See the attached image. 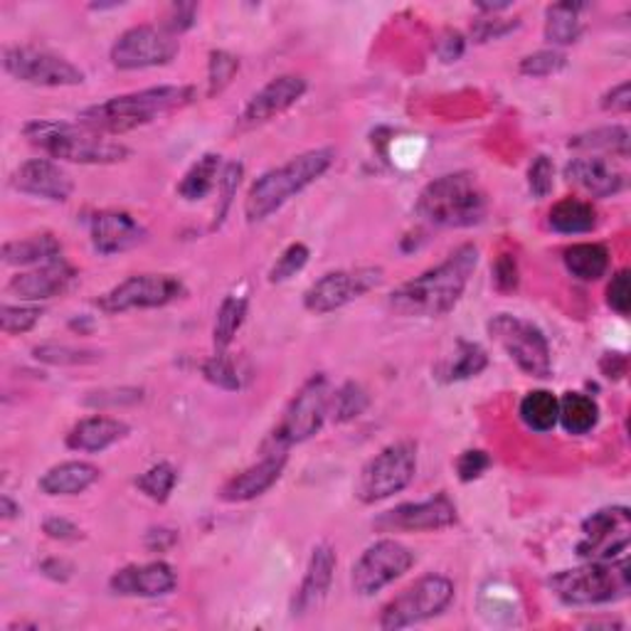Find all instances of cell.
<instances>
[{"label":"cell","mask_w":631,"mask_h":631,"mask_svg":"<svg viewBox=\"0 0 631 631\" xmlns=\"http://www.w3.org/2000/svg\"><path fill=\"white\" fill-rule=\"evenodd\" d=\"M479 264V247L462 245L442 264L405 282L390 294L388 306L405 319H437L454 309Z\"/></svg>","instance_id":"cell-1"},{"label":"cell","mask_w":631,"mask_h":631,"mask_svg":"<svg viewBox=\"0 0 631 631\" xmlns=\"http://www.w3.org/2000/svg\"><path fill=\"white\" fill-rule=\"evenodd\" d=\"M193 99H195L193 87L166 84V87H151L121 94V97H111L102 104H94V107H87L76 114V121L99 133H107V136H119V133L146 127V123L156 121L158 117H164V114L183 109Z\"/></svg>","instance_id":"cell-2"},{"label":"cell","mask_w":631,"mask_h":631,"mask_svg":"<svg viewBox=\"0 0 631 631\" xmlns=\"http://www.w3.org/2000/svg\"><path fill=\"white\" fill-rule=\"evenodd\" d=\"M25 139L45 151L50 158L80 166H114L131 156V148L109 139L84 123L67 121H31L25 123Z\"/></svg>","instance_id":"cell-3"},{"label":"cell","mask_w":631,"mask_h":631,"mask_svg":"<svg viewBox=\"0 0 631 631\" xmlns=\"http://www.w3.org/2000/svg\"><path fill=\"white\" fill-rule=\"evenodd\" d=\"M336 160L333 148H313L286 160L284 166L272 168L254 180L245 198V215L250 223H262L276 210H282L291 198L303 193L316 183Z\"/></svg>","instance_id":"cell-4"},{"label":"cell","mask_w":631,"mask_h":631,"mask_svg":"<svg viewBox=\"0 0 631 631\" xmlns=\"http://www.w3.org/2000/svg\"><path fill=\"white\" fill-rule=\"evenodd\" d=\"M415 213L432 227H472L479 225L489 213V198L474 174L459 170L422 188Z\"/></svg>","instance_id":"cell-5"},{"label":"cell","mask_w":631,"mask_h":631,"mask_svg":"<svg viewBox=\"0 0 631 631\" xmlns=\"http://www.w3.org/2000/svg\"><path fill=\"white\" fill-rule=\"evenodd\" d=\"M629 560H587L582 568L562 570L550 578V590L570 607L607 605L629 595Z\"/></svg>","instance_id":"cell-6"},{"label":"cell","mask_w":631,"mask_h":631,"mask_svg":"<svg viewBox=\"0 0 631 631\" xmlns=\"http://www.w3.org/2000/svg\"><path fill=\"white\" fill-rule=\"evenodd\" d=\"M329 378L323 376V372L311 376L291 397V403L286 405L282 419L272 429V434L264 439L262 454H289L291 447L303 444L306 439L319 434L329 417Z\"/></svg>","instance_id":"cell-7"},{"label":"cell","mask_w":631,"mask_h":631,"mask_svg":"<svg viewBox=\"0 0 631 631\" xmlns=\"http://www.w3.org/2000/svg\"><path fill=\"white\" fill-rule=\"evenodd\" d=\"M417 474V444L400 439L388 444L380 454L360 468L356 481V499L366 505L388 501L390 496L405 491Z\"/></svg>","instance_id":"cell-8"},{"label":"cell","mask_w":631,"mask_h":631,"mask_svg":"<svg viewBox=\"0 0 631 631\" xmlns=\"http://www.w3.org/2000/svg\"><path fill=\"white\" fill-rule=\"evenodd\" d=\"M454 582L444 575H425L405 587L397 597H392L380 611L378 627L385 631L405 629L439 617L452 605Z\"/></svg>","instance_id":"cell-9"},{"label":"cell","mask_w":631,"mask_h":631,"mask_svg":"<svg viewBox=\"0 0 631 631\" xmlns=\"http://www.w3.org/2000/svg\"><path fill=\"white\" fill-rule=\"evenodd\" d=\"M489 336L499 343L505 350L519 370L531 378H550L552 376V360H550V346L545 333L533 326L531 321L519 319L511 313H499L489 321Z\"/></svg>","instance_id":"cell-10"},{"label":"cell","mask_w":631,"mask_h":631,"mask_svg":"<svg viewBox=\"0 0 631 631\" xmlns=\"http://www.w3.org/2000/svg\"><path fill=\"white\" fill-rule=\"evenodd\" d=\"M3 70L13 80L35 84V87H80L84 82V72L70 60L27 45L5 47Z\"/></svg>","instance_id":"cell-11"},{"label":"cell","mask_w":631,"mask_h":631,"mask_svg":"<svg viewBox=\"0 0 631 631\" xmlns=\"http://www.w3.org/2000/svg\"><path fill=\"white\" fill-rule=\"evenodd\" d=\"M180 43L160 25H133L123 31L117 43L111 45L109 60L117 70H148V67H164L176 60Z\"/></svg>","instance_id":"cell-12"},{"label":"cell","mask_w":631,"mask_h":631,"mask_svg":"<svg viewBox=\"0 0 631 631\" xmlns=\"http://www.w3.org/2000/svg\"><path fill=\"white\" fill-rule=\"evenodd\" d=\"M385 272L380 266H356V270H338L323 274L303 291V309L316 316H326L353 303L368 291L378 289Z\"/></svg>","instance_id":"cell-13"},{"label":"cell","mask_w":631,"mask_h":631,"mask_svg":"<svg viewBox=\"0 0 631 631\" xmlns=\"http://www.w3.org/2000/svg\"><path fill=\"white\" fill-rule=\"evenodd\" d=\"M415 565V552L400 540L382 538L362 550L350 572V585L360 597H372Z\"/></svg>","instance_id":"cell-14"},{"label":"cell","mask_w":631,"mask_h":631,"mask_svg":"<svg viewBox=\"0 0 631 631\" xmlns=\"http://www.w3.org/2000/svg\"><path fill=\"white\" fill-rule=\"evenodd\" d=\"M186 294L183 282L174 274H133L99 296V309L123 313L131 309H160Z\"/></svg>","instance_id":"cell-15"},{"label":"cell","mask_w":631,"mask_h":631,"mask_svg":"<svg viewBox=\"0 0 631 631\" xmlns=\"http://www.w3.org/2000/svg\"><path fill=\"white\" fill-rule=\"evenodd\" d=\"M631 515L624 505L602 509L582 523V540L578 543V556L585 560H617L629 550Z\"/></svg>","instance_id":"cell-16"},{"label":"cell","mask_w":631,"mask_h":631,"mask_svg":"<svg viewBox=\"0 0 631 631\" xmlns=\"http://www.w3.org/2000/svg\"><path fill=\"white\" fill-rule=\"evenodd\" d=\"M456 523V505L447 493H437L434 499L419 501V503H403L397 509L382 513L376 521L382 531H442Z\"/></svg>","instance_id":"cell-17"},{"label":"cell","mask_w":631,"mask_h":631,"mask_svg":"<svg viewBox=\"0 0 631 631\" xmlns=\"http://www.w3.org/2000/svg\"><path fill=\"white\" fill-rule=\"evenodd\" d=\"M306 94V80L301 74H279L272 82H266L264 87L247 102V107L240 117V123L245 129L262 127L272 119L282 117L284 111H289L296 102Z\"/></svg>","instance_id":"cell-18"},{"label":"cell","mask_w":631,"mask_h":631,"mask_svg":"<svg viewBox=\"0 0 631 631\" xmlns=\"http://www.w3.org/2000/svg\"><path fill=\"white\" fill-rule=\"evenodd\" d=\"M11 186L17 193L35 195L52 200V203H67L74 193L72 178L67 176V170L60 168L50 158H31L15 170L11 176Z\"/></svg>","instance_id":"cell-19"},{"label":"cell","mask_w":631,"mask_h":631,"mask_svg":"<svg viewBox=\"0 0 631 631\" xmlns=\"http://www.w3.org/2000/svg\"><path fill=\"white\" fill-rule=\"evenodd\" d=\"M178 585L176 570L168 562H146V565H127L117 570L109 580V590L121 597H164Z\"/></svg>","instance_id":"cell-20"},{"label":"cell","mask_w":631,"mask_h":631,"mask_svg":"<svg viewBox=\"0 0 631 631\" xmlns=\"http://www.w3.org/2000/svg\"><path fill=\"white\" fill-rule=\"evenodd\" d=\"M289 462V454H262V459L245 472L235 474L233 479L223 484L219 489V501L225 503H247L264 496L272 486L282 479L284 466Z\"/></svg>","instance_id":"cell-21"},{"label":"cell","mask_w":631,"mask_h":631,"mask_svg":"<svg viewBox=\"0 0 631 631\" xmlns=\"http://www.w3.org/2000/svg\"><path fill=\"white\" fill-rule=\"evenodd\" d=\"M92 247L99 254H119L129 252L146 240V229L136 219L121 210H102L90 219Z\"/></svg>","instance_id":"cell-22"},{"label":"cell","mask_w":631,"mask_h":631,"mask_svg":"<svg viewBox=\"0 0 631 631\" xmlns=\"http://www.w3.org/2000/svg\"><path fill=\"white\" fill-rule=\"evenodd\" d=\"M336 550L331 545L321 543L316 545L311 550L309 565H306V575L301 580V587L296 590L294 602H291V615L294 617H303L309 611H316L321 607V602L326 599L331 582H333V572H336Z\"/></svg>","instance_id":"cell-23"},{"label":"cell","mask_w":631,"mask_h":631,"mask_svg":"<svg viewBox=\"0 0 631 631\" xmlns=\"http://www.w3.org/2000/svg\"><path fill=\"white\" fill-rule=\"evenodd\" d=\"M74 266L67 264L62 257L55 262L40 264L33 272H23L8 282V294L17 296L21 301H47L67 291L74 282Z\"/></svg>","instance_id":"cell-24"},{"label":"cell","mask_w":631,"mask_h":631,"mask_svg":"<svg viewBox=\"0 0 631 631\" xmlns=\"http://www.w3.org/2000/svg\"><path fill=\"white\" fill-rule=\"evenodd\" d=\"M565 180L590 193L592 198H611L624 190L627 176L611 166L605 156H582L572 158L565 166Z\"/></svg>","instance_id":"cell-25"},{"label":"cell","mask_w":631,"mask_h":631,"mask_svg":"<svg viewBox=\"0 0 631 631\" xmlns=\"http://www.w3.org/2000/svg\"><path fill=\"white\" fill-rule=\"evenodd\" d=\"M129 434V425L121 422L117 417H104V415H94L82 419V422H76L70 434H67L64 444L67 449H72V452H104V449H109L111 444L121 442L123 437Z\"/></svg>","instance_id":"cell-26"},{"label":"cell","mask_w":631,"mask_h":631,"mask_svg":"<svg viewBox=\"0 0 631 631\" xmlns=\"http://www.w3.org/2000/svg\"><path fill=\"white\" fill-rule=\"evenodd\" d=\"M99 466L90 462H62L50 466L37 481L45 496H80L99 481Z\"/></svg>","instance_id":"cell-27"},{"label":"cell","mask_w":631,"mask_h":631,"mask_svg":"<svg viewBox=\"0 0 631 631\" xmlns=\"http://www.w3.org/2000/svg\"><path fill=\"white\" fill-rule=\"evenodd\" d=\"M587 11L585 3H556L548 5L545 11V40L550 45H572L578 43L582 33H585V21H582V13Z\"/></svg>","instance_id":"cell-28"},{"label":"cell","mask_w":631,"mask_h":631,"mask_svg":"<svg viewBox=\"0 0 631 631\" xmlns=\"http://www.w3.org/2000/svg\"><path fill=\"white\" fill-rule=\"evenodd\" d=\"M62 245L55 235L43 233L25 237V240H13L3 245V262L8 266H31V264H47L60 260Z\"/></svg>","instance_id":"cell-29"},{"label":"cell","mask_w":631,"mask_h":631,"mask_svg":"<svg viewBox=\"0 0 631 631\" xmlns=\"http://www.w3.org/2000/svg\"><path fill=\"white\" fill-rule=\"evenodd\" d=\"M486 366H489V356H486V350L481 346L468 341H459L454 356L439 362L434 376L442 382H462L481 376Z\"/></svg>","instance_id":"cell-30"},{"label":"cell","mask_w":631,"mask_h":631,"mask_svg":"<svg viewBox=\"0 0 631 631\" xmlns=\"http://www.w3.org/2000/svg\"><path fill=\"white\" fill-rule=\"evenodd\" d=\"M568 272L580 282H597L609 270V250L599 242H580L562 252Z\"/></svg>","instance_id":"cell-31"},{"label":"cell","mask_w":631,"mask_h":631,"mask_svg":"<svg viewBox=\"0 0 631 631\" xmlns=\"http://www.w3.org/2000/svg\"><path fill=\"white\" fill-rule=\"evenodd\" d=\"M223 156L217 153H205L200 156L193 166L188 168V174L178 183V195L188 200V203H195V200H203L213 188L219 183V174H223Z\"/></svg>","instance_id":"cell-32"},{"label":"cell","mask_w":631,"mask_h":631,"mask_svg":"<svg viewBox=\"0 0 631 631\" xmlns=\"http://www.w3.org/2000/svg\"><path fill=\"white\" fill-rule=\"evenodd\" d=\"M550 227L560 235H587L597 227V210L580 198H565L550 210Z\"/></svg>","instance_id":"cell-33"},{"label":"cell","mask_w":631,"mask_h":631,"mask_svg":"<svg viewBox=\"0 0 631 631\" xmlns=\"http://www.w3.org/2000/svg\"><path fill=\"white\" fill-rule=\"evenodd\" d=\"M247 306H250V296L242 291H229L223 303H219L213 326V343L217 353H225L229 348V343L235 341L237 331L242 329Z\"/></svg>","instance_id":"cell-34"},{"label":"cell","mask_w":631,"mask_h":631,"mask_svg":"<svg viewBox=\"0 0 631 631\" xmlns=\"http://www.w3.org/2000/svg\"><path fill=\"white\" fill-rule=\"evenodd\" d=\"M560 415L558 422L565 427L570 434H590L597 427L599 407L592 397L582 395V392H565L560 400Z\"/></svg>","instance_id":"cell-35"},{"label":"cell","mask_w":631,"mask_h":631,"mask_svg":"<svg viewBox=\"0 0 631 631\" xmlns=\"http://www.w3.org/2000/svg\"><path fill=\"white\" fill-rule=\"evenodd\" d=\"M570 148L585 153H609V156L629 158V131L627 127H602L587 133H578L568 141Z\"/></svg>","instance_id":"cell-36"},{"label":"cell","mask_w":631,"mask_h":631,"mask_svg":"<svg viewBox=\"0 0 631 631\" xmlns=\"http://www.w3.org/2000/svg\"><path fill=\"white\" fill-rule=\"evenodd\" d=\"M519 415L525 427L538 434H545V432H550V429H556L558 425L560 403H558V397L548 390H533L521 400Z\"/></svg>","instance_id":"cell-37"},{"label":"cell","mask_w":631,"mask_h":631,"mask_svg":"<svg viewBox=\"0 0 631 631\" xmlns=\"http://www.w3.org/2000/svg\"><path fill=\"white\" fill-rule=\"evenodd\" d=\"M370 405V397L368 392L358 382H343V385L331 392V403H329V417L333 422L338 425H346L353 422V419H358L362 413H366Z\"/></svg>","instance_id":"cell-38"},{"label":"cell","mask_w":631,"mask_h":631,"mask_svg":"<svg viewBox=\"0 0 631 631\" xmlns=\"http://www.w3.org/2000/svg\"><path fill=\"white\" fill-rule=\"evenodd\" d=\"M176 481H178V474L176 468L170 466L168 462H160V464H153L151 468H146L139 479L136 486L143 496H148L151 501L156 503H166L170 499V493L176 489Z\"/></svg>","instance_id":"cell-39"},{"label":"cell","mask_w":631,"mask_h":631,"mask_svg":"<svg viewBox=\"0 0 631 631\" xmlns=\"http://www.w3.org/2000/svg\"><path fill=\"white\" fill-rule=\"evenodd\" d=\"M33 358L45 362V366H90L102 356L97 350L64 346V343H43V346L33 348Z\"/></svg>","instance_id":"cell-40"},{"label":"cell","mask_w":631,"mask_h":631,"mask_svg":"<svg viewBox=\"0 0 631 631\" xmlns=\"http://www.w3.org/2000/svg\"><path fill=\"white\" fill-rule=\"evenodd\" d=\"M240 72V60L225 50H213L207 60V97L223 94Z\"/></svg>","instance_id":"cell-41"},{"label":"cell","mask_w":631,"mask_h":631,"mask_svg":"<svg viewBox=\"0 0 631 631\" xmlns=\"http://www.w3.org/2000/svg\"><path fill=\"white\" fill-rule=\"evenodd\" d=\"M242 174H245V166L240 160H229V164L223 166V174H219V183H217V207H215V223L213 229H217L219 225L225 223V217L229 213V207L235 203V195H237V188L242 183Z\"/></svg>","instance_id":"cell-42"},{"label":"cell","mask_w":631,"mask_h":631,"mask_svg":"<svg viewBox=\"0 0 631 631\" xmlns=\"http://www.w3.org/2000/svg\"><path fill=\"white\" fill-rule=\"evenodd\" d=\"M203 378L210 385L227 392H237L242 388L240 370H237L233 358H227V353H215L213 358H207L203 362Z\"/></svg>","instance_id":"cell-43"},{"label":"cell","mask_w":631,"mask_h":631,"mask_svg":"<svg viewBox=\"0 0 631 631\" xmlns=\"http://www.w3.org/2000/svg\"><path fill=\"white\" fill-rule=\"evenodd\" d=\"M43 319V309L37 306H11L5 303L0 309V329H3L5 336H21L35 329V323Z\"/></svg>","instance_id":"cell-44"},{"label":"cell","mask_w":631,"mask_h":631,"mask_svg":"<svg viewBox=\"0 0 631 631\" xmlns=\"http://www.w3.org/2000/svg\"><path fill=\"white\" fill-rule=\"evenodd\" d=\"M568 67V57L562 55L560 50H538L528 57H523L521 64H519V72L525 76H535V80H540V76H552L562 72Z\"/></svg>","instance_id":"cell-45"},{"label":"cell","mask_w":631,"mask_h":631,"mask_svg":"<svg viewBox=\"0 0 631 631\" xmlns=\"http://www.w3.org/2000/svg\"><path fill=\"white\" fill-rule=\"evenodd\" d=\"M309 247L301 245V242H294L286 247V250L282 252L279 260L274 262V266L270 270V282L272 284H284V282H289L291 276L299 274L306 262H309Z\"/></svg>","instance_id":"cell-46"},{"label":"cell","mask_w":631,"mask_h":631,"mask_svg":"<svg viewBox=\"0 0 631 631\" xmlns=\"http://www.w3.org/2000/svg\"><path fill=\"white\" fill-rule=\"evenodd\" d=\"M552 186H556V166H552L548 156H535L528 168V188L533 198H548L552 193Z\"/></svg>","instance_id":"cell-47"},{"label":"cell","mask_w":631,"mask_h":631,"mask_svg":"<svg viewBox=\"0 0 631 631\" xmlns=\"http://www.w3.org/2000/svg\"><path fill=\"white\" fill-rule=\"evenodd\" d=\"M521 25L519 17H499V15H486L481 21H476L472 25V40L474 43H489V40H499V37L513 33L515 27Z\"/></svg>","instance_id":"cell-48"},{"label":"cell","mask_w":631,"mask_h":631,"mask_svg":"<svg viewBox=\"0 0 631 631\" xmlns=\"http://www.w3.org/2000/svg\"><path fill=\"white\" fill-rule=\"evenodd\" d=\"M491 466V456L484 452V449H468L462 456L456 459V474L459 481H476L486 474V468Z\"/></svg>","instance_id":"cell-49"},{"label":"cell","mask_w":631,"mask_h":631,"mask_svg":"<svg viewBox=\"0 0 631 631\" xmlns=\"http://www.w3.org/2000/svg\"><path fill=\"white\" fill-rule=\"evenodd\" d=\"M195 17H198L195 3H170L168 11L164 13V23H160V27H166L170 35L178 37L195 25Z\"/></svg>","instance_id":"cell-50"},{"label":"cell","mask_w":631,"mask_h":631,"mask_svg":"<svg viewBox=\"0 0 631 631\" xmlns=\"http://www.w3.org/2000/svg\"><path fill=\"white\" fill-rule=\"evenodd\" d=\"M607 306L619 316H629L631 311V286H629V270H619L607 286Z\"/></svg>","instance_id":"cell-51"},{"label":"cell","mask_w":631,"mask_h":631,"mask_svg":"<svg viewBox=\"0 0 631 631\" xmlns=\"http://www.w3.org/2000/svg\"><path fill=\"white\" fill-rule=\"evenodd\" d=\"M493 284L496 289L501 294H513L519 289L521 284V272H519V262H515L513 254H501L499 260L493 264Z\"/></svg>","instance_id":"cell-52"},{"label":"cell","mask_w":631,"mask_h":631,"mask_svg":"<svg viewBox=\"0 0 631 631\" xmlns=\"http://www.w3.org/2000/svg\"><path fill=\"white\" fill-rule=\"evenodd\" d=\"M143 392L136 388H121V390H107V392H94L92 397H87V405L92 407H117V405H133L141 403Z\"/></svg>","instance_id":"cell-53"},{"label":"cell","mask_w":631,"mask_h":631,"mask_svg":"<svg viewBox=\"0 0 631 631\" xmlns=\"http://www.w3.org/2000/svg\"><path fill=\"white\" fill-rule=\"evenodd\" d=\"M43 531H45L47 538L60 540V543H74V540L82 538L80 525L62 519V515H50V519H45Z\"/></svg>","instance_id":"cell-54"},{"label":"cell","mask_w":631,"mask_h":631,"mask_svg":"<svg viewBox=\"0 0 631 631\" xmlns=\"http://www.w3.org/2000/svg\"><path fill=\"white\" fill-rule=\"evenodd\" d=\"M464 47H466V40H464L462 33L447 31L442 37H439L437 55L442 62H456L459 57L464 55Z\"/></svg>","instance_id":"cell-55"},{"label":"cell","mask_w":631,"mask_h":631,"mask_svg":"<svg viewBox=\"0 0 631 631\" xmlns=\"http://www.w3.org/2000/svg\"><path fill=\"white\" fill-rule=\"evenodd\" d=\"M602 109L611 114H627L631 109L629 82H619L617 87H611L605 97H602Z\"/></svg>","instance_id":"cell-56"},{"label":"cell","mask_w":631,"mask_h":631,"mask_svg":"<svg viewBox=\"0 0 631 631\" xmlns=\"http://www.w3.org/2000/svg\"><path fill=\"white\" fill-rule=\"evenodd\" d=\"M627 356H621V353H607L605 358L599 360V370L602 376H607L609 380H621L627 376Z\"/></svg>","instance_id":"cell-57"},{"label":"cell","mask_w":631,"mask_h":631,"mask_svg":"<svg viewBox=\"0 0 631 631\" xmlns=\"http://www.w3.org/2000/svg\"><path fill=\"white\" fill-rule=\"evenodd\" d=\"M40 572H43L45 578H50L55 582H67V580L72 578L74 568L62 558H47V560L40 562Z\"/></svg>","instance_id":"cell-58"},{"label":"cell","mask_w":631,"mask_h":631,"mask_svg":"<svg viewBox=\"0 0 631 631\" xmlns=\"http://www.w3.org/2000/svg\"><path fill=\"white\" fill-rule=\"evenodd\" d=\"M170 533H174V531H164V528L151 531V533H148V540H146L148 548H151V550H168L170 545L176 543V540H164L166 535H170Z\"/></svg>","instance_id":"cell-59"},{"label":"cell","mask_w":631,"mask_h":631,"mask_svg":"<svg viewBox=\"0 0 631 631\" xmlns=\"http://www.w3.org/2000/svg\"><path fill=\"white\" fill-rule=\"evenodd\" d=\"M0 513H3L5 521H13L21 515V505L13 503L11 496H0Z\"/></svg>","instance_id":"cell-60"}]
</instances>
